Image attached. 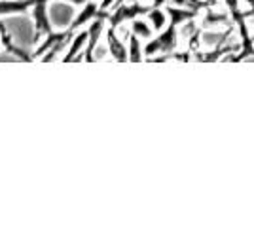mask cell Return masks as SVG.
Returning <instances> with one entry per match:
<instances>
[{
	"label": "cell",
	"mask_w": 254,
	"mask_h": 252,
	"mask_svg": "<svg viewBox=\"0 0 254 252\" xmlns=\"http://www.w3.org/2000/svg\"><path fill=\"white\" fill-rule=\"evenodd\" d=\"M201 38H203V44H205V46H220V44H224L228 38H230V32H222V31L205 32Z\"/></svg>",
	"instance_id": "obj_1"
},
{
	"label": "cell",
	"mask_w": 254,
	"mask_h": 252,
	"mask_svg": "<svg viewBox=\"0 0 254 252\" xmlns=\"http://www.w3.org/2000/svg\"><path fill=\"white\" fill-rule=\"evenodd\" d=\"M203 25L205 27H220V25H230V19H228V15H224L220 11H209Z\"/></svg>",
	"instance_id": "obj_2"
},
{
	"label": "cell",
	"mask_w": 254,
	"mask_h": 252,
	"mask_svg": "<svg viewBox=\"0 0 254 252\" xmlns=\"http://www.w3.org/2000/svg\"><path fill=\"white\" fill-rule=\"evenodd\" d=\"M152 19H154V27H156V29H161V27L165 25V15L159 13V11H154V13H152Z\"/></svg>",
	"instance_id": "obj_3"
},
{
	"label": "cell",
	"mask_w": 254,
	"mask_h": 252,
	"mask_svg": "<svg viewBox=\"0 0 254 252\" xmlns=\"http://www.w3.org/2000/svg\"><path fill=\"white\" fill-rule=\"evenodd\" d=\"M135 31H137L138 34H140V36H144V38H146V36H150V29L142 21H137V23H135Z\"/></svg>",
	"instance_id": "obj_4"
},
{
	"label": "cell",
	"mask_w": 254,
	"mask_h": 252,
	"mask_svg": "<svg viewBox=\"0 0 254 252\" xmlns=\"http://www.w3.org/2000/svg\"><path fill=\"white\" fill-rule=\"evenodd\" d=\"M177 4H186V0H175Z\"/></svg>",
	"instance_id": "obj_5"
},
{
	"label": "cell",
	"mask_w": 254,
	"mask_h": 252,
	"mask_svg": "<svg viewBox=\"0 0 254 252\" xmlns=\"http://www.w3.org/2000/svg\"><path fill=\"white\" fill-rule=\"evenodd\" d=\"M247 15H254V10H251L249 13H247Z\"/></svg>",
	"instance_id": "obj_6"
}]
</instances>
